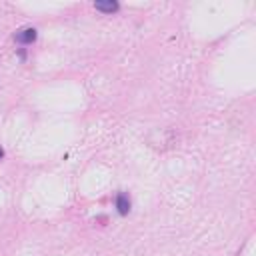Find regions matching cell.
Segmentation results:
<instances>
[{
    "label": "cell",
    "mask_w": 256,
    "mask_h": 256,
    "mask_svg": "<svg viewBox=\"0 0 256 256\" xmlns=\"http://www.w3.org/2000/svg\"><path fill=\"white\" fill-rule=\"evenodd\" d=\"M18 58H20V60H26V48H18Z\"/></svg>",
    "instance_id": "4"
},
{
    "label": "cell",
    "mask_w": 256,
    "mask_h": 256,
    "mask_svg": "<svg viewBox=\"0 0 256 256\" xmlns=\"http://www.w3.org/2000/svg\"><path fill=\"white\" fill-rule=\"evenodd\" d=\"M114 208L120 216H128L130 208H132V202H130V196L126 192H118L116 198H114Z\"/></svg>",
    "instance_id": "2"
},
{
    "label": "cell",
    "mask_w": 256,
    "mask_h": 256,
    "mask_svg": "<svg viewBox=\"0 0 256 256\" xmlns=\"http://www.w3.org/2000/svg\"><path fill=\"white\" fill-rule=\"evenodd\" d=\"M2 158H4V150H2V148H0V160H2Z\"/></svg>",
    "instance_id": "5"
},
{
    "label": "cell",
    "mask_w": 256,
    "mask_h": 256,
    "mask_svg": "<svg viewBox=\"0 0 256 256\" xmlns=\"http://www.w3.org/2000/svg\"><path fill=\"white\" fill-rule=\"evenodd\" d=\"M94 10H98L102 14H114V12L120 10V4L114 2V0H106V2L98 0V2H94Z\"/></svg>",
    "instance_id": "3"
},
{
    "label": "cell",
    "mask_w": 256,
    "mask_h": 256,
    "mask_svg": "<svg viewBox=\"0 0 256 256\" xmlns=\"http://www.w3.org/2000/svg\"><path fill=\"white\" fill-rule=\"evenodd\" d=\"M36 38H38V32H36L34 26H22L14 34V42L18 46H30V44L36 42Z\"/></svg>",
    "instance_id": "1"
}]
</instances>
